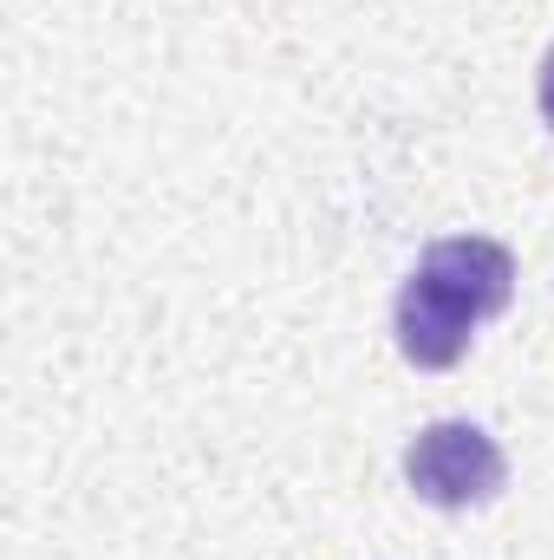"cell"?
<instances>
[{
    "instance_id": "3957f363",
    "label": "cell",
    "mask_w": 554,
    "mask_h": 560,
    "mask_svg": "<svg viewBox=\"0 0 554 560\" xmlns=\"http://www.w3.org/2000/svg\"><path fill=\"white\" fill-rule=\"evenodd\" d=\"M542 118H549V131H554V46H549V59H542Z\"/></svg>"
},
{
    "instance_id": "6da1fadb",
    "label": "cell",
    "mask_w": 554,
    "mask_h": 560,
    "mask_svg": "<svg viewBox=\"0 0 554 560\" xmlns=\"http://www.w3.org/2000/svg\"><path fill=\"white\" fill-rule=\"evenodd\" d=\"M516 293V255L489 235H450V242H430L424 261L412 268V280L399 287V352L424 365V372H443L470 352V332L483 319H496Z\"/></svg>"
},
{
    "instance_id": "7a4b0ae2",
    "label": "cell",
    "mask_w": 554,
    "mask_h": 560,
    "mask_svg": "<svg viewBox=\"0 0 554 560\" xmlns=\"http://www.w3.org/2000/svg\"><path fill=\"white\" fill-rule=\"evenodd\" d=\"M405 482L430 509H476L509 482V463H503V450H496V436L483 423L443 418V423H424L412 436Z\"/></svg>"
}]
</instances>
